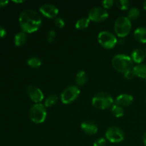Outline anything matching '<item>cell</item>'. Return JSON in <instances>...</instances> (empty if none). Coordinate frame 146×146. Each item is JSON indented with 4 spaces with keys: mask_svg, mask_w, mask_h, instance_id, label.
Masks as SVG:
<instances>
[{
    "mask_svg": "<svg viewBox=\"0 0 146 146\" xmlns=\"http://www.w3.org/2000/svg\"><path fill=\"white\" fill-rule=\"evenodd\" d=\"M108 146H113V145H108Z\"/></svg>",
    "mask_w": 146,
    "mask_h": 146,
    "instance_id": "74e56055",
    "label": "cell"
},
{
    "mask_svg": "<svg viewBox=\"0 0 146 146\" xmlns=\"http://www.w3.org/2000/svg\"><path fill=\"white\" fill-rule=\"evenodd\" d=\"M88 81V75L86 72L83 70L79 71L76 76V83L78 86H84Z\"/></svg>",
    "mask_w": 146,
    "mask_h": 146,
    "instance_id": "ac0fdd59",
    "label": "cell"
},
{
    "mask_svg": "<svg viewBox=\"0 0 146 146\" xmlns=\"http://www.w3.org/2000/svg\"><path fill=\"white\" fill-rule=\"evenodd\" d=\"M58 101V96L56 94H51V95L48 96V97L46 98L44 100V105L45 106L46 108H49V107L53 106L55 105Z\"/></svg>",
    "mask_w": 146,
    "mask_h": 146,
    "instance_id": "44dd1931",
    "label": "cell"
},
{
    "mask_svg": "<svg viewBox=\"0 0 146 146\" xmlns=\"http://www.w3.org/2000/svg\"><path fill=\"white\" fill-rule=\"evenodd\" d=\"M145 84H146V78H145Z\"/></svg>",
    "mask_w": 146,
    "mask_h": 146,
    "instance_id": "d590c367",
    "label": "cell"
},
{
    "mask_svg": "<svg viewBox=\"0 0 146 146\" xmlns=\"http://www.w3.org/2000/svg\"><path fill=\"white\" fill-rule=\"evenodd\" d=\"M39 11L44 17L55 19L58 14V9L52 4H44L39 8Z\"/></svg>",
    "mask_w": 146,
    "mask_h": 146,
    "instance_id": "8fae6325",
    "label": "cell"
},
{
    "mask_svg": "<svg viewBox=\"0 0 146 146\" xmlns=\"http://www.w3.org/2000/svg\"><path fill=\"white\" fill-rule=\"evenodd\" d=\"M111 113L113 116L116 117V118H121L124 115L125 113V111H124L123 107L118 106L117 104H114L111 107Z\"/></svg>",
    "mask_w": 146,
    "mask_h": 146,
    "instance_id": "ffe728a7",
    "label": "cell"
},
{
    "mask_svg": "<svg viewBox=\"0 0 146 146\" xmlns=\"http://www.w3.org/2000/svg\"><path fill=\"white\" fill-rule=\"evenodd\" d=\"M98 41L103 48L106 49H112L118 43V39L111 31H102L98 34Z\"/></svg>",
    "mask_w": 146,
    "mask_h": 146,
    "instance_id": "8992f818",
    "label": "cell"
},
{
    "mask_svg": "<svg viewBox=\"0 0 146 146\" xmlns=\"http://www.w3.org/2000/svg\"><path fill=\"white\" fill-rule=\"evenodd\" d=\"M114 4H115V1L113 0H104L101 2L103 8L105 9H111L113 6Z\"/></svg>",
    "mask_w": 146,
    "mask_h": 146,
    "instance_id": "484cf974",
    "label": "cell"
},
{
    "mask_svg": "<svg viewBox=\"0 0 146 146\" xmlns=\"http://www.w3.org/2000/svg\"><path fill=\"white\" fill-rule=\"evenodd\" d=\"M143 142L144 145L146 146V132L143 134Z\"/></svg>",
    "mask_w": 146,
    "mask_h": 146,
    "instance_id": "1f68e13d",
    "label": "cell"
},
{
    "mask_svg": "<svg viewBox=\"0 0 146 146\" xmlns=\"http://www.w3.org/2000/svg\"><path fill=\"white\" fill-rule=\"evenodd\" d=\"M27 40V33L24 31H20L18 32L14 36V44L17 46H22Z\"/></svg>",
    "mask_w": 146,
    "mask_h": 146,
    "instance_id": "2e32d148",
    "label": "cell"
},
{
    "mask_svg": "<svg viewBox=\"0 0 146 146\" xmlns=\"http://www.w3.org/2000/svg\"><path fill=\"white\" fill-rule=\"evenodd\" d=\"M134 38L142 44H146V28L143 27H138L134 31Z\"/></svg>",
    "mask_w": 146,
    "mask_h": 146,
    "instance_id": "9a60e30c",
    "label": "cell"
},
{
    "mask_svg": "<svg viewBox=\"0 0 146 146\" xmlns=\"http://www.w3.org/2000/svg\"><path fill=\"white\" fill-rule=\"evenodd\" d=\"M115 4L121 10H128L130 7V1L128 0H117Z\"/></svg>",
    "mask_w": 146,
    "mask_h": 146,
    "instance_id": "cb8c5ba5",
    "label": "cell"
},
{
    "mask_svg": "<svg viewBox=\"0 0 146 146\" xmlns=\"http://www.w3.org/2000/svg\"><path fill=\"white\" fill-rule=\"evenodd\" d=\"M114 31L117 36L124 38L130 34L132 28L131 21L127 17H120L114 23Z\"/></svg>",
    "mask_w": 146,
    "mask_h": 146,
    "instance_id": "277c9868",
    "label": "cell"
},
{
    "mask_svg": "<svg viewBox=\"0 0 146 146\" xmlns=\"http://www.w3.org/2000/svg\"><path fill=\"white\" fill-rule=\"evenodd\" d=\"M47 111L42 104H34L29 110V118L33 123H43L46 119Z\"/></svg>",
    "mask_w": 146,
    "mask_h": 146,
    "instance_id": "5b68a950",
    "label": "cell"
},
{
    "mask_svg": "<svg viewBox=\"0 0 146 146\" xmlns=\"http://www.w3.org/2000/svg\"><path fill=\"white\" fill-rule=\"evenodd\" d=\"M135 76L141 78H146V64H137L133 68Z\"/></svg>",
    "mask_w": 146,
    "mask_h": 146,
    "instance_id": "e0dca14e",
    "label": "cell"
},
{
    "mask_svg": "<svg viewBox=\"0 0 146 146\" xmlns=\"http://www.w3.org/2000/svg\"><path fill=\"white\" fill-rule=\"evenodd\" d=\"M54 24L58 29H63L65 27V21H64V20L62 18L57 17L54 19Z\"/></svg>",
    "mask_w": 146,
    "mask_h": 146,
    "instance_id": "d4e9b609",
    "label": "cell"
},
{
    "mask_svg": "<svg viewBox=\"0 0 146 146\" xmlns=\"http://www.w3.org/2000/svg\"><path fill=\"white\" fill-rule=\"evenodd\" d=\"M92 105L100 110H106L112 107L114 101L112 96L107 92L97 93L92 98Z\"/></svg>",
    "mask_w": 146,
    "mask_h": 146,
    "instance_id": "3957f363",
    "label": "cell"
},
{
    "mask_svg": "<svg viewBox=\"0 0 146 146\" xmlns=\"http://www.w3.org/2000/svg\"><path fill=\"white\" fill-rule=\"evenodd\" d=\"M133 96L128 94H122L118 96L114 101V103L122 107H128L133 102Z\"/></svg>",
    "mask_w": 146,
    "mask_h": 146,
    "instance_id": "4fadbf2b",
    "label": "cell"
},
{
    "mask_svg": "<svg viewBox=\"0 0 146 146\" xmlns=\"http://www.w3.org/2000/svg\"><path fill=\"white\" fill-rule=\"evenodd\" d=\"M106 139L104 138H98L94 143V146H106Z\"/></svg>",
    "mask_w": 146,
    "mask_h": 146,
    "instance_id": "4316f807",
    "label": "cell"
},
{
    "mask_svg": "<svg viewBox=\"0 0 146 146\" xmlns=\"http://www.w3.org/2000/svg\"><path fill=\"white\" fill-rule=\"evenodd\" d=\"M90 21H91V20L88 17H82V18L77 20V21L76 22V28L78 30L86 29L89 26Z\"/></svg>",
    "mask_w": 146,
    "mask_h": 146,
    "instance_id": "d6986e66",
    "label": "cell"
},
{
    "mask_svg": "<svg viewBox=\"0 0 146 146\" xmlns=\"http://www.w3.org/2000/svg\"><path fill=\"white\" fill-rule=\"evenodd\" d=\"M131 58L133 63H135L136 64H142L143 61L146 58L145 51L141 48H135L131 53Z\"/></svg>",
    "mask_w": 146,
    "mask_h": 146,
    "instance_id": "5bb4252c",
    "label": "cell"
},
{
    "mask_svg": "<svg viewBox=\"0 0 146 146\" xmlns=\"http://www.w3.org/2000/svg\"><path fill=\"white\" fill-rule=\"evenodd\" d=\"M19 22L22 31L31 34L39 29L42 24V19L37 11L33 9H25L20 13Z\"/></svg>",
    "mask_w": 146,
    "mask_h": 146,
    "instance_id": "6da1fadb",
    "label": "cell"
},
{
    "mask_svg": "<svg viewBox=\"0 0 146 146\" xmlns=\"http://www.w3.org/2000/svg\"><path fill=\"white\" fill-rule=\"evenodd\" d=\"M27 94L30 99L35 104H41L44 99V93L36 86H29L27 87Z\"/></svg>",
    "mask_w": 146,
    "mask_h": 146,
    "instance_id": "30bf717a",
    "label": "cell"
},
{
    "mask_svg": "<svg viewBox=\"0 0 146 146\" xmlns=\"http://www.w3.org/2000/svg\"><path fill=\"white\" fill-rule=\"evenodd\" d=\"M7 35V31L3 27L0 26V38H4Z\"/></svg>",
    "mask_w": 146,
    "mask_h": 146,
    "instance_id": "f546056e",
    "label": "cell"
},
{
    "mask_svg": "<svg viewBox=\"0 0 146 146\" xmlns=\"http://www.w3.org/2000/svg\"><path fill=\"white\" fill-rule=\"evenodd\" d=\"M135 76V72H134V71L133 68L132 69L128 70V71H126V72L124 74V77H125L127 80L133 79V78Z\"/></svg>",
    "mask_w": 146,
    "mask_h": 146,
    "instance_id": "83f0119b",
    "label": "cell"
},
{
    "mask_svg": "<svg viewBox=\"0 0 146 146\" xmlns=\"http://www.w3.org/2000/svg\"><path fill=\"white\" fill-rule=\"evenodd\" d=\"M27 64L31 68H38L41 66V60L35 56L31 57L27 60Z\"/></svg>",
    "mask_w": 146,
    "mask_h": 146,
    "instance_id": "603a6c76",
    "label": "cell"
},
{
    "mask_svg": "<svg viewBox=\"0 0 146 146\" xmlns=\"http://www.w3.org/2000/svg\"><path fill=\"white\" fill-rule=\"evenodd\" d=\"M145 104H146V98H145Z\"/></svg>",
    "mask_w": 146,
    "mask_h": 146,
    "instance_id": "8d00e7d4",
    "label": "cell"
},
{
    "mask_svg": "<svg viewBox=\"0 0 146 146\" xmlns=\"http://www.w3.org/2000/svg\"><path fill=\"white\" fill-rule=\"evenodd\" d=\"M13 2L17 3V4H19V3H23V2H24V1H13Z\"/></svg>",
    "mask_w": 146,
    "mask_h": 146,
    "instance_id": "d6a6232c",
    "label": "cell"
},
{
    "mask_svg": "<svg viewBox=\"0 0 146 146\" xmlns=\"http://www.w3.org/2000/svg\"><path fill=\"white\" fill-rule=\"evenodd\" d=\"M81 128L85 133L88 135H95L98 133V125L96 123L91 120H87V121H84L81 125Z\"/></svg>",
    "mask_w": 146,
    "mask_h": 146,
    "instance_id": "7c38bea8",
    "label": "cell"
},
{
    "mask_svg": "<svg viewBox=\"0 0 146 146\" xmlns=\"http://www.w3.org/2000/svg\"><path fill=\"white\" fill-rule=\"evenodd\" d=\"M140 14H141V11L137 7H131L128 9L127 17L131 21V20L137 19L140 17Z\"/></svg>",
    "mask_w": 146,
    "mask_h": 146,
    "instance_id": "7402d4cb",
    "label": "cell"
},
{
    "mask_svg": "<svg viewBox=\"0 0 146 146\" xmlns=\"http://www.w3.org/2000/svg\"><path fill=\"white\" fill-rule=\"evenodd\" d=\"M108 12L103 7H96L91 9L88 14V18L94 22H102L108 18Z\"/></svg>",
    "mask_w": 146,
    "mask_h": 146,
    "instance_id": "9c48e42d",
    "label": "cell"
},
{
    "mask_svg": "<svg viewBox=\"0 0 146 146\" xmlns=\"http://www.w3.org/2000/svg\"><path fill=\"white\" fill-rule=\"evenodd\" d=\"M106 140L113 143H121L125 138V133L119 127L111 126L106 130L105 133Z\"/></svg>",
    "mask_w": 146,
    "mask_h": 146,
    "instance_id": "ba28073f",
    "label": "cell"
},
{
    "mask_svg": "<svg viewBox=\"0 0 146 146\" xmlns=\"http://www.w3.org/2000/svg\"><path fill=\"white\" fill-rule=\"evenodd\" d=\"M145 57H146V48H145Z\"/></svg>",
    "mask_w": 146,
    "mask_h": 146,
    "instance_id": "e575fe53",
    "label": "cell"
},
{
    "mask_svg": "<svg viewBox=\"0 0 146 146\" xmlns=\"http://www.w3.org/2000/svg\"><path fill=\"white\" fill-rule=\"evenodd\" d=\"M79 88L77 86H69L66 87L61 94V101L64 104L68 105L75 101L80 95Z\"/></svg>",
    "mask_w": 146,
    "mask_h": 146,
    "instance_id": "52a82bcc",
    "label": "cell"
},
{
    "mask_svg": "<svg viewBox=\"0 0 146 146\" xmlns=\"http://www.w3.org/2000/svg\"><path fill=\"white\" fill-rule=\"evenodd\" d=\"M56 36V34L55 31H54V30L49 31V32L48 34V38H47L48 39V42L49 44L52 43L54 41V39H55Z\"/></svg>",
    "mask_w": 146,
    "mask_h": 146,
    "instance_id": "f1b7e54d",
    "label": "cell"
},
{
    "mask_svg": "<svg viewBox=\"0 0 146 146\" xmlns=\"http://www.w3.org/2000/svg\"><path fill=\"white\" fill-rule=\"evenodd\" d=\"M9 4V1H4V0H0V8L6 7Z\"/></svg>",
    "mask_w": 146,
    "mask_h": 146,
    "instance_id": "4dcf8cb0",
    "label": "cell"
},
{
    "mask_svg": "<svg viewBox=\"0 0 146 146\" xmlns=\"http://www.w3.org/2000/svg\"><path fill=\"white\" fill-rule=\"evenodd\" d=\"M143 9L145 10H146V1L143 3Z\"/></svg>",
    "mask_w": 146,
    "mask_h": 146,
    "instance_id": "836d02e7",
    "label": "cell"
},
{
    "mask_svg": "<svg viewBox=\"0 0 146 146\" xmlns=\"http://www.w3.org/2000/svg\"><path fill=\"white\" fill-rule=\"evenodd\" d=\"M113 67L119 73L125 74L128 70L133 68V62L131 56L125 54H117L112 58L111 61Z\"/></svg>",
    "mask_w": 146,
    "mask_h": 146,
    "instance_id": "7a4b0ae2",
    "label": "cell"
}]
</instances>
